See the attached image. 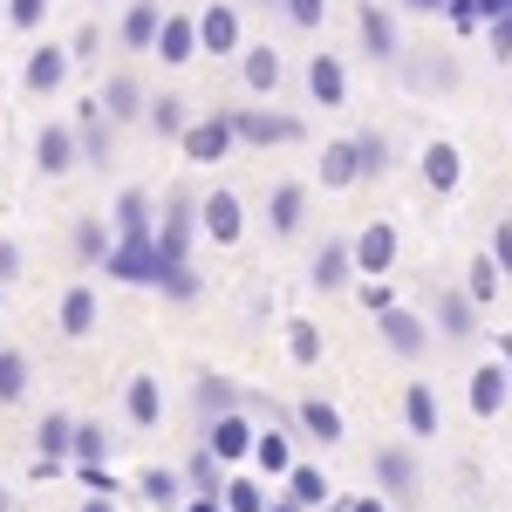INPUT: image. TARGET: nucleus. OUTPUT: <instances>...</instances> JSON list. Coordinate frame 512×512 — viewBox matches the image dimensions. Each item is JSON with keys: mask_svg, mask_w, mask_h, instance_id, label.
Here are the masks:
<instances>
[{"mask_svg": "<svg viewBox=\"0 0 512 512\" xmlns=\"http://www.w3.org/2000/svg\"><path fill=\"white\" fill-rule=\"evenodd\" d=\"M178 144H185V158H192V164H219L239 144V123L233 117H205V123H192Z\"/></svg>", "mask_w": 512, "mask_h": 512, "instance_id": "f257e3e1", "label": "nucleus"}, {"mask_svg": "<svg viewBox=\"0 0 512 512\" xmlns=\"http://www.w3.org/2000/svg\"><path fill=\"white\" fill-rule=\"evenodd\" d=\"M76 158H82V130H76V123H48V130L35 137V164L48 171V178L76 171Z\"/></svg>", "mask_w": 512, "mask_h": 512, "instance_id": "f03ea898", "label": "nucleus"}, {"mask_svg": "<svg viewBox=\"0 0 512 512\" xmlns=\"http://www.w3.org/2000/svg\"><path fill=\"white\" fill-rule=\"evenodd\" d=\"M239 226H246V212H239L233 192H205L198 198V233H212V246H239Z\"/></svg>", "mask_w": 512, "mask_h": 512, "instance_id": "7ed1b4c3", "label": "nucleus"}, {"mask_svg": "<svg viewBox=\"0 0 512 512\" xmlns=\"http://www.w3.org/2000/svg\"><path fill=\"white\" fill-rule=\"evenodd\" d=\"M396 267V226L390 219H376V226H362V233H355V274H390Z\"/></svg>", "mask_w": 512, "mask_h": 512, "instance_id": "20e7f679", "label": "nucleus"}, {"mask_svg": "<svg viewBox=\"0 0 512 512\" xmlns=\"http://www.w3.org/2000/svg\"><path fill=\"white\" fill-rule=\"evenodd\" d=\"M69 48H55V41H41L35 55H28V69H21V82H28V96H55L62 82H69Z\"/></svg>", "mask_w": 512, "mask_h": 512, "instance_id": "39448f33", "label": "nucleus"}, {"mask_svg": "<svg viewBox=\"0 0 512 512\" xmlns=\"http://www.w3.org/2000/svg\"><path fill=\"white\" fill-rule=\"evenodd\" d=\"M117 35H123V48H130V55L158 48V35H164V7H158V0H130V7H123V21H117Z\"/></svg>", "mask_w": 512, "mask_h": 512, "instance_id": "423d86ee", "label": "nucleus"}, {"mask_svg": "<svg viewBox=\"0 0 512 512\" xmlns=\"http://www.w3.org/2000/svg\"><path fill=\"white\" fill-rule=\"evenodd\" d=\"M103 110H110V123H137L144 110H151V96H144V82L130 76V69H117V76L103 82V96H96Z\"/></svg>", "mask_w": 512, "mask_h": 512, "instance_id": "0eeeda50", "label": "nucleus"}, {"mask_svg": "<svg viewBox=\"0 0 512 512\" xmlns=\"http://www.w3.org/2000/svg\"><path fill=\"white\" fill-rule=\"evenodd\" d=\"M239 123V144H294L301 137V123L280 117V110H233Z\"/></svg>", "mask_w": 512, "mask_h": 512, "instance_id": "6e6552de", "label": "nucleus"}, {"mask_svg": "<svg viewBox=\"0 0 512 512\" xmlns=\"http://www.w3.org/2000/svg\"><path fill=\"white\" fill-rule=\"evenodd\" d=\"M512 396V362H485V369H472V410L478 417H499Z\"/></svg>", "mask_w": 512, "mask_h": 512, "instance_id": "1a4fd4ad", "label": "nucleus"}, {"mask_svg": "<svg viewBox=\"0 0 512 512\" xmlns=\"http://www.w3.org/2000/svg\"><path fill=\"white\" fill-rule=\"evenodd\" d=\"M376 321H383V342H390L396 355H424V349H431V328H424V315L390 308V315H376Z\"/></svg>", "mask_w": 512, "mask_h": 512, "instance_id": "9d476101", "label": "nucleus"}, {"mask_svg": "<svg viewBox=\"0 0 512 512\" xmlns=\"http://www.w3.org/2000/svg\"><path fill=\"white\" fill-rule=\"evenodd\" d=\"M198 41H205V55H239V14L212 0V7L198 14Z\"/></svg>", "mask_w": 512, "mask_h": 512, "instance_id": "9b49d317", "label": "nucleus"}, {"mask_svg": "<svg viewBox=\"0 0 512 512\" xmlns=\"http://www.w3.org/2000/svg\"><path fill=\"white\" fill-rule=\"evenodd\" d=\"M198 48H205V41H198V21H192V14H164V35H158V55H164V62H171V69H185Z\"/></svg>", "mask_w": 512, "mask_h": 512, "instance_id": "f8f14e48", "label": "nucleus"}, {"mask_svg": "<svg viewBox=\"0 0 512 512\" xmlns=\"http://www.w3.org/2000/svg\"><path fill=\"white\" fill-rule=\"evenodd\" d=\"M349 274H355V239H328L315 253V287L335 294V287H349Z\"/></svg>", "mask_w": 512, "mask_h": 512, "instance_id": "ddd939ff", "label": "nucleus"}, {"mask_svg": "<svg viewBox=\"0 0 512 512\" xmlns=\"http://www.w3.org/2000/svg\"><path fill=\"white\" fill-rule=\"evenodd\" d=\"M123 410H130V424H137V431H151V424L164 417V390H158V376H130V383H123Z\"/></svg>", "mask_w": 512, "mask_h": 512, "instance_id": "4468645a", "label": "nucleus"}, {"mask_svg": "<svg viewBox=\"0 0 512 512\" xmlns=\"http://www.w3.org/2000/svg\"><path fill=\"white\" fill-rule=\"evenodd\" d=\"M355 28H362V48L376 55V62H396V14H383L376 0L355 14Z\"/></svg>", "mask_w": 512, "mask_h": 512, "instance_id": "2eb2a0df", "label": "nucleus"}, {"mask_svg": "<svg viewBox=\"0 0 512 512\" xmlns=\"http://www.w3.org/2000/svg\"><path fill=\"white\" fill-rule=\"evenodd\" d=\"M458 171H465L458 144L431 137V144H424V185H431V192H458Z\"/></svg>", "mask_w": 512, "mask_h": 512, "instance_id": "dca6fc26", "label": "nucleus"}, {"mask_svg": "<svg viewBox=\"0 0 512 512\" xmlns=\"http://www.w3.org/2000/svg\"><path fill=\"white\" fill-rule=\"evenodd\" d=\"M308 96H315L321 110H335V103L349 96V76H342L335 55H315V62H308Z\"/></svg>", "mask_w": 512, "mask_h": 512, "instance_id": "f3484780", "label": "nucleus"}, {"mask_svg": "<svg viewBox=\"0 0 512 512\" xmlns=\"http://www.w3.org/2000/svg\"><path fill=\"white\" fill-rule=\"evenodd\" d=\"M301 219H308V192H301V185H274V198H267V226L287 239V233H301Z\"/></svg>", "mask_w": 512, "mask_h": 512, "instance_id": "a211bd4d", "label": "nucleus"}, {"mask_svg": "<svg viewBox=\"0 0 512 512\" xmlns=\"http://www.w3.org/2000/svg\"><path fill=\"white\" fill-rule=\"evenodd\" d=\"M253 444H260V431H253L246 417H233V410L212 417V451H219V458H246Z\"/></svg>", "mask_w": 512, "mask_h": 512, "instance_id": "6ab92c4d", "label": "nucleus"}, {"mask_svg": "<svg viewBox=\"0 0 512 512\" xmlns=\"http://www.w3.org/2000/svg\"><path fill=\"white\" fill-rule=\"evenodd\" d=\"M437 328H444L451 342H465V335L478 328V301L472 294H437Z\"/></svg>", "mask_w": 512, "mask_h": 512, "instance_id": "aec40b11", "label": "nucleus"}, {"mask_svg": "<svg viewBox=\"0 0 512 512\" xmlns=\"http://www.w3.org/2000/svg\"><path fill=\"white\" fill-rule=\"evenodd\" d=\"M355 178H362V151H355V137H349V144H328V151H321V185L342 192V185H355Z\"/></svg>", "mask_w": 512, "mask_h": 512, "instance_id": "412c9836", "label": "nucleus"}, {"mask_svg": "<svg viewBox=\"0 0 512 512\" xmlns=\"http://www.w3.org/2000/svg\"><path fill=\"white\" fill-rule=\"evenodd\" d=\"M403 424H410V437H437V396H431V383H410V390H403Z\"/></svg>", "mask_w": 512, "mask_h": 512, "instance_id": "4be33fe9", "label": "nucleus"}, {"mask_svg": "<svg viewBox=\"0 0 512 512\" xmlns=\"http://www.w3.org/2000/svg\"><path fill=\"white\" fill-rule=\"evenodd\" d=\"M301 431L315 437V444H342V410L321 403V396H308V403H301Z\"/></svg>", "mask_w": 512, "mask_h": 512, "instance_id": "5701e85b", "label": "nucleus"}, {"mask_svg": "<svg viewBox=\"0 0 512 512\" xmlns=\"http://www.w3.org/2000/svg\"><path fill=\"white\" fill-rule=\"evenodd\" d=\"M89 328H96V287H69V294H62V335H89Z\"/></svg>", "mask_w": 512, "mask_h": 512, "instance_id": "b1692460", "label": "nucleus"}, {"mask_svg": "<svg viewBox=\"0 0 512 512\" xmlns=\"http://www.w3.org/2000/svg\"><path fill=\"white\" fill-rule=\"evenodd\" d=\"M158 226H151V198L144 192H123L117 198V239H151Z\"/></svg>", "mask_w": 512, "mask_h": 512, "instance_id": "393cba45", "label": "nucleus"}, {"mask_svg": "<svg viewBox=\"0 0 512 512\" xmlns=\"http://www.w3.org/2000/svg\"><path fill=\"white\" fill-rule=\"evenodd\" d=\"M110 253H117L110 226H103V219H76V260L82 267H96V260H110Z\"/></svg>", "mask_w": 512, "mask_h": 512, "instance_id": "a878e982", "label": "nucleus"}, {"mask_svg": "<svg viewBox=\"0 0 512 512\" xmlns=\"http://www.w3.org/2000/svg\"><path fill=\"white\" fill-rule=\"evenodd\" d=\"M144 123H151L158 137H185V130H192V117H185V96H151Z\"/></svg>", "mask_w": 512, "mask_h": 512, "instance_id": "bb28decb", "label": "nucleus"}, {"mask_svg": "<svg viewBox=\"0 0 512 512\" xmlns=\"http://www.w3.org/2000/svg\"><path fill=\"white\" fill-rule=\"evenodd\" d=\"M239 69H246V89L267 96V89L280 82V55H274V48H239Z\"/></svg>", "mask_w": 512, "mask_h": 512, "instance_id": "cd10ccee", "label": "nucleus"}, {"mask_svg": "<svg viewBox=\"0 0 512 512\" xmlns=\"http://www.w3.org/2000/svg\"><path fill=\"white\" fill-rule=\"evenodd\" d=\"M253 458H260V472H267V478H287V472H294V451H287V437H280V431H260Z\"/></svg>", "mask_w": 512, "mask_h": 512, "instance_id": "c85d7f7f", "label": "nucleus"}, {"mask_svg": "<svg viewBox=\"0 0 512 512\" xmlns=\"http://www.w3.org/2000/svg\"><path fill=\"white\" fill-rule=\"evenodd\" d=\"M21 396H28V355L0 349V403H21Z\"/></svg>", "mask_w": 512, "mask_h": 512, "instance_id": "c756f323", "label": "nucleus"}, {"mask_svg": "<svg viewBox=\"0 0 512 512\" xmlns=\"http://www.w3.org/2000/svg\"><path fill=\"white\" fill-rule=\"evenodd\" d=\"M287 355H294V362H301V369H308V362H321V328L315 321H287Z\"/></svg>", "mask_w": 512, "mask_h": 512, "instance_id": "7c9ffc66", "label": "nucleus"}, {"mask_svg": "<svg viewBox=\"0 0 512 512\" xmlns=\"http://www.w3.org/2000/svg\"><path fill=\"white\" fill-rule=\"evenodd\" d=\"M376 478H383L390 492H410V485H417V465H410V451H376Z\"/></svg>", "mask_w": 512, "mask_h": 512, "instance_id": "2f4dec72", "label": "nucleus"}, {"mask_svg": "<svg viewBox=\"0 0 512 512\" xmlns=\"http://www.w3.org/2000/svg\"><path fill=\"white\" fill-rule=\"evenodd\" d=\"M35 444L48 451V458H62V451H76V424H69V417H41Z\"/></svg>", "mask_w": 512, "mask_h": 512, "instance_id": "473e14b6", "label": "nucleus"}, {"mask_svg": "<svg viewBox=\"0 0 512 512\" xmlns=\"http://www.w3.org/2000/svg\"><path fill=\"white\" fill-rule=\"evenodd\" d=\"M287 485H294V506H321V499H328V478H321L315 465H294Z\"/></svg>", "mask_w": 512, "mask_h": 512, "instance_id": "72a5a7b5", "label": "nucleus"}, {"mask_svg": "<svg viewBox=\"0 0 512 512\" xmlns=\"http://www.w3.org/2000/svg\"><path fill=\"white\" fill-rule=\"evenodd\" d=\"M355 151H362V178H383V171H390V137L362 130V137H355Z\"/></svg>", "mask_w": 512, "mask_h": 512, "instance_id": "f704fd0d", "label": "nucleus"}, {"mask_svg": "<svg viewBox=\"0 0 512 512\" xmlns=\"http://www.w3.org/2000/svg\"><path fill=\"white\" fill-rule=\"evenodd\" d=\"M499 274H506V267L478 253V260H472V280H465V294H472V301H492V294H499Z\"/></svg>", "mask_w": 512, "mask_h": 512, "instance_id": "c9c22d12", "label": "nucleus"}, {"mask_svg": "<svg viewBox=\"0 0 512 512\" xmlns=\"http://www.w3.org/2000/svg\"><path fill=\"white\" fill-rule=\"evenodd\" d=\"M233 383H226V376H198V410H205V417H212V410H233Z\"/></svg>", "mask_w": 512, "mask_h": 512, "instance_id": "e433bc0d", "label": "nucleus"}, {"mask_svg": "<svg viewBox=\"0 0 512 512\" xmlns=\"http://www.w3.org/2000/svg\"><path fill=\"white\" fill-rule=\"evenodd\" d=\"M41 21H48V0H7V28H21V35H35Z\"/></svg>", "mask_w": 512, "mask_h": 512, "instance_id": "4c0bfd02", "label": "nucleus"}, {"mask_svg": "<svg viewBox=\"0 0 512 512\" xmlns=\"http://www.w3.org/2000/svg\"><path fill=\"white\" fill-rule=\"evenodd\" d=\"M144 499L151 506H178V472H144Z\"/></svg>", "mask_w": 512, "mask_h": 512, "instance_id": "58836bf2", "label": "nucleus"}, {"mask_svg": "<svg viewBox=\"0 0 512 512\" xmlns=\"http://www.w3.org/2000/svg\"><path fill=\"white\" fill-rule=\"evenodd\" d=\"M226 512H267L260 506V485H253V478H233V485H226Z\"/></svg>", "mask_w": 512, "mask_h": 512, "instance_id": "ea45409f", "label": "nucleus"}, {"mask_svg": "<svg viewBox=\"0 0 512 512\" xmlns=\"http://www.w3.org/2000/svg\"><path fill=\"white\" fill-rule=\"evenodd\" d=\"M280 14H287L294 28H321V14H328V0H280Z\"/></svg>", "mask_w": 512, "mask_h": 512, "instance_id": "a19ab883", "label": "nucleus"}, {"mask_svg": "<svg viewBox=\"0 0 512 512\" xmlns=\"http://www.w3.org/2000/svg\"><path fill=\"white\" fill-rule=\"evenodd\" d=\"M103 451H110V444H103V431H96V424H76V458H82V465H96Z\"/></svg>", "mask_w": 512, "mask_h": 512, "instance_id": "79ce46f5", "label": "nucleus"}, {"mask_svg": "<svg viewBox=\"0 0 512 512\" xmlns=\"http://www.w3.org/2000/svg\"><path fill=\"white\" fill-rule=\"evenodd\" d=\"M96 41H103V28H96V21H89V28H82V35L69 41V55H76V62H89V55H96Z\"/></svg>", "mask_w": 512, "mask_h": 512, "instance_id": "37998d69", "label": "nucleus"}, {"mask_svg": "<svg viewBox=\"0 0 512 512\" xmlns=\"http://www.w3.org/2000/svg\"><path fill=\"white\" fill-rule=\"evenodd\" d=\"M14 274H21V246H14V239H0V287H7Z\"/></svg>", "mask_w": 512, "mask_h": 512, "instance_id": "c03bdc74", "label": "nucleus"}, {"mask_svg": "<svg viewBox=\"0 0 512 512\" xmlns=\"http://www.w3.org/2000/svg\"><path fill=\"white\" fill-rule=\"evenodd\" d=\"M362 301H369L376 315H390V308H396V301H390V287H383V280H376V287H362Z\"/></svg>", "mask_w": 512, "mask_h": 512, "instance_id": "a18cd8bd", "label": "nucleus"}, {"mask_svg": "<svg viewBox=\"0 0 512 512\" xmlns=\"http://www.w3.org/2000/svg\"><path fill=\"white\" fill-rule=\"evenodd\" d=\"M492 260L512 274V226H499V239H492Z\"/></svg>", "mask_w": 512, "mask_h": 512, "instance_id": "49530a36", "label": "nucleus"}, {"mask_svg": "<svg viewBox=\"0 0 512 512\" xmlns=\"http://www.w3.org/2000/svg\"><path fill=\"white\" fill-rule=\"evenodd\" d=\"M492 48H499V55H512V14H499V21H492Z\"/></svg>", "mask_w": 512, "mask_h": 512, "instance_id": "de8ad7c7", "label": "nucleus"}, {"mask_svg": "<svg viewBox=\"0 0 512 512\" xmlns=\"http://www.w3.org/2000/svg\"><path fill=\"white\" fill-rule=\"evenodd\" d=\"M403 7H417V14H437V7H451V0H403Z\"/></svg>", "mask_w": 512, "mask_h": 512, "instance_id": "09e8293b", "label": "nucleus"}, {"mask_svg": "<svg viewBox=\"0 0 512 512\" xmlns=\"http://www.w3.org/2000/svg\"><path fill=\"white\" fill-rule=\"evenodd\" d=\"M82 512H110V499H103V492H96V499H89V506H82Z\"/></svg>", "mask_w": 512, "mask_h": 512, "instance_id": "8fccbe9b", "label": "nucleus"}, {"mask_svg": "<svg viewBox=\"0 0 512 512\" xmlns=\"http://www.w3.org/2000/svg\"><path fill=\"white\" fill-rule=\"evenodd\" d=\"M355 512H383V506H376V499H355Z\"/></svg>", "mask_w": 512, "mask_h": 512, "instance_id": "3c124183", "label": "nucleus"}, {"mask_svg": "<svg viewBox=\"0 0 512 512\" xmlns=\"http://www.w3.org/2000/svg\"><path fill=\"white\" fill-rule=\"evenodd\" d=\"M192 512H219V506H212V499H198V506H192Z\"/></svg>", "mask_w": 512, "mask_h": 512, "instance_id": "603ef678", "label": "nucleus"}, {"mask_svg": "<svg viewBox=\"0 0 512 512\" xmlns=\"http://www.w3.org/2000/svg\"><path fill=\"white\" fill-rule=\"evenodd\" d=\"M0 512H7V492H0Z\"/></svg>", "mask_w": 512, "mask_h": 512, "instance_id": "864d4df0", "label": "nucleus"}, {"mask_svg": "<svg viewBox=\"0 0 512 512\" xmlns=\"http://www.w3.org/2000/svg\"><path fill=\"white\" fill-rule=\"evenodd\" d=\"M267 7H280V0H267Z\"/></svg>", "mask_w": 512, "mask_h": 512, "instance_id": "5fc2aeb1", "label": "nucleus"}]
</instances>
